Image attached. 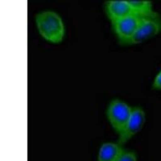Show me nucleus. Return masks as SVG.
<instances>
[{
	"instance_id": "obj_5",
	"label": "nucleus",
	"mask_w": 161,
	"mask_h": 161,
	"mask_svg": "<svg viewBox=\"0 0 161 161\" xmlns=\"http://www.w3.org/2000/svg\"><path fill=\"white\" fill-rule=\"evenodd\" d=\"M146 121V114L143 109L140 106H134L132 108V113L126 123L123 131L119 134L118 143L121 145L126 143L129 139L142 129Z\"/></svg>"
},
{
	"instance_id": "obj_2",
	"label": "nucleus",
	"mask_w": 161,
	"mask_h": 161,
	"mask_svg": "<svg viewBox=\"0 0 161 161\" xmlns=\"http://www.w3.org/2000/svg\"><path fill=\"white\" fill-rule=\"evenodd\" d=\"M156 13L155 11L151 13H135L112 22V28L119 39V42L130 38L145 20Z\"/></svg>"
},
{
	"instance_id": "obj_6",
	"label": "nucleus",
	"mask_w": 161,
	"mask_h": 161,
	"mask_svg": "<svg viewBox=\"0 0 161 161\" xmlns=\"http://www.w3.org/2000/svg\"><path fill=\"white\" fill-rule=\"evenodd\" d=\"M105 11L112 22L115 20L126 17L127 15H132L135 13H139L135 11L129 1H122V0H110L105 2Z\"/></svg>"
},
{
	"instance_id": "obj_1",
	"label": "nucleus",
	"mask_w": 161,
	"mask_h": 161,
	"mask_svg": "<svg viewBox=\"0 0 161 161\" xmlns=\"http://www.w3.org/2000/svg\"><path fill=\"white\" fill-rule=\"evenodd\" d=\"M36 28L40 36L53 44H58L64 39L65 28L62 18L53 10H43L35 15Z\"/></svg>"
},
{
	"instance_id": "obj_4",
	"label": "nucleus",
	"mask_w": 161,
	"mask_h": 161,
	"mask_svg": "<svg viewBox=\"0 0 161 161\" xmlns=\"http://www.w3.org/2000/svg\"><path fill=\"white\" fill-rule=\"evenodd\" d=\"M161 31V16L159 13L145 20L137 31L127 40L119 42L122 45H133L153 37Z\"/></svg>"
},
{
	"instance_id": "obj_7",
	"label": "nucleus",
	"mask_w": 161,
	"mask_h": 161,
	"mask_svg": "<svg viewBox=\"0 0 161 161\" xmlns=\"http://www.w3.org/2000/svg\"><path fill=\"white\" fill-rule=\"evenodd\" d=\"M123 145L107 142L102 144L97 155V161H116L124 152Z\"/></svg>"
},
{
	"instance_id": "obj_8",
	"label": "nucleus",
	"mask_w": 161,
	"mask_h": 161,
	"mask_svg": "<svg viewBox=\"0 0 161 161\" xmlns=\"http://www.w3.org/2000/svg\"><path fill=\"white\" fill-rule=\"evenodd\" d=\"M135 11L139 13H151L154 11L152 3L150 1H129Z\"/></svg>"
},
{
	"instance_id": "obj_10",
	"label": "nucleus",
	"mask_w": 161,
	"mask_h": 161,
	"mask_svg": "<svg viewBox=\"0 0 161 161\" xmlns=\"http://www.w3.org/2000/svg\"><path fill=\"white\" fill-rule=\"evenodd\" d=\"M152 86L155 89H161V69L159 70V73H157V75L156 76V77L154 79Z\"/></svg>"
},
{
	"instance_id": "obj_3",
	"label": "nucleus",
	"mask_w": 161,
	"mask_h": 161,
	"mask_svg": "<svg viewBox=\"0 0 161 161\" xmlns=\"http://www.w3.org/2000/svg\"><path fill=\"white\" fill-rule=\"evenodd\" d=\"M131 106L119 98L112 99L106 108V119L113 129L120 134L124 129L132 113Z\"/></svg>"
},
{
	"instance_id": "obj_9",
	"label": "nucleus",
	"mask_w": 161,
	"mask_h": 161,
	"mask_svg": "<svg viewBox=\"0 0 161 161\" xmlns=\"http://www.w3.org/2000/svg\"><path fill=\"white\" fill-rule=\"evenodd\" d=\"M116 161H137V156L136 152L133 151L125 149L124 152Z\"/></svg>"
}]
</instances>
